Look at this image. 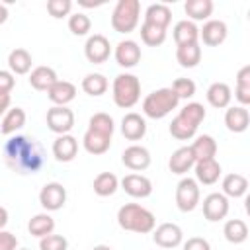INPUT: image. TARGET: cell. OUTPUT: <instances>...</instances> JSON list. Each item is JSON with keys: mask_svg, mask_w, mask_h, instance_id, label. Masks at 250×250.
Returning <instances> with one entry per match:
<instances>
[{"mask_svg": "<svg viewBox=\"0 0 250 250\" xmlns=\"http://www.w3.org/2000/svg\"><path fill=\"white\" fill-rule=\"evenodd\" d=\"M4 162L16 174H37L45 164V150L41 143L27 135H14L6 141Z\"/></svg>", "mask_w": 250, "mask_h": 250, "instance_id": "1", "label": "cell"}, {"mask_svg": "<svg viewBox=\"0 0 250 250\" xmlns=\"http://www.w3.org/2000/svg\"><path fill=\"white\" fill-rule=\"evenodd\" d=\"M117 225L129 232L148 234L156 227V217L152 211L139 203H125L117 211Z\"/></svg>", "mask_w": 250, "mask_h": 250, "instance_id": "2", "label": "cell"}, {"mask_svg": "<svg viewBox=\"0 0 250 250\" xmlns=\"http://www.w3.org/2000/svg\"><path fill=\"white\" fill-rule=\"evenodd\" d=\"M111 96L117 107L129 109L141 100V80L131 72H121L113 78Z\"/></svg>", "mask_w": 250, "mask_h": 250, "instance_id": "3", "label": "cell"}, {"mask_svg": "<svg viewBox=\"0 0 250 250\" xmlns=\"http://www.w3.org/2000/svg\"><path fill=\"white\" fill-rule=\"evenodd\" d=\"M180 104L172 88H158L143 100V113L150 119H162Z\"/></svg>", "mask_w": 250, "mask_h": 250, "instance_id": "4", "label": "cell"}, {"mask_svg": "<svg viewBox=\"0 0 250 250\" xmlns=\"http://www.w3.org/2000/svg\"><path fill=\"white\" fill-rule=\"evenodd\" d=\"M141 2L139 0H117L111 12V27L117 33H131L139 25Z\"/></svg>", "mask_w": 250, "mask_h": 250, "instance_id": "5", "label": "cell"}, {"mask_svg": "<svg viewBox=\"0 0 250 250\" xmlns=\"http://www.w3.org/2000/svg\"><path fill=\"white\" fill-rule=\"evenodd\" d=\"M201 201V189L195 178H182L176 186V207L182 213H191Z\"/></svg>", "mask_w": 250, "mask_h": 250, "instance_id": "6", "label": "cell"}, {"mask_svg": "<svg viewBox=\"0 0 250 250\" xmlns=\"http://www.w3.org/2000/svg\"><path fill=\"white\" fill-rule=\"evenodd\" d=\"M45 121H47L49 131L57 135H68L70 129L74 127V113L66 105H53L47 109Z\"/></svg>", "mask_w": 250, "mask_h": 250, "instance_id": "7", "label": "cell"}, {"mask_svg": "<svg viewBox=\"0 0 250 250\" xmlns=\"http://www.w3.org/2000/svg\"><path fill=\"white\" fill-rule=\"evenodd\" d=\"M39 203L45 211H59L66 203V188L61 182H47L39 191Z\"/></svg>", "mask_w": 250, "mask_h": 250, "instance_id": "8", "label": "cell"}, {"mask_svg": "<svg viewBox=\"0 0 250 250\" xmlns=\"http://www.w3.org/2000/svg\"><path fill=\"white\" fill-rule=\"evenodd\" d=\"M84 55L90 62L94 64H102L109 59L111 55V45H109V39L102 33H94L86 39L84 43Z\"/></svg>", "mask_w": 250, "mask_h": 250, "instance_id": "9", "label": "cell"}, {"mask_svg": "<svg viewBox=\"0 0 250 250\" xmlns=\"http://www.w3.org/2000/svg\"><path fill=\"white\" fill-rule=\"evenodd\" d=\"M152 240L156 246L168 250V248H176L182 244L184 240V230L180 225L176 223H162L152 230Z\"/></svg>", "mask_w": 250, "mask_h": 250, "instance_id": "10", "label": "cell"}, {"mask_svg": "<svg viewBox=\"0 0 250 250\" xmlns=\"http://www.w3.org/2000/svg\"><path fill=\"white\" fill-rule=\"evenodd\" d=\"M229 215V197H225L221 191H213L203 199V217L209 223L223 221Z\"/></svg>", "mask_w": 250, "mask_h": 250, "instance_id": "11", "label": "cell"}, {"mask_svg": "<svg viewBox=\"0 0 250 250\" xmlns=\"http://www.w3.org/2000/svg\"><path fill=\"white\" fill-rule=\"evenodd\" d=\"M119 184H121V189L135 199H145L152 193V182L143 174H135V172L127 174Z\"/></svg>", "mask_w": 250, "mask_h": 250, "instance_id": "12", "label": "cell"}, {"mask_svg": "<svg viewBox=\"0 0 250 250\" xmlns=\"http://www.w3.org/2000/svg\"><path fill=\"white\" fill-rule=\"evenodd\" d=\"M227 35H229V27L223 20H207L199 29V39L207 47H219L221 43H225Z\"/></svg>", "mask_w": 250, "mask_h": 250, "instance_id": "13", "label": "cell"}, {"mask_svg": "<svg viewBox=\"0 0 250 250\" xmlns=\"http://www.w3.org/2000/svg\"><path fill=\"white\" fill-rule=\"evenodd\" d=\"M113 57L117 61L119 66L123 68H133L139 64L141 61V47L137 41L133 39H123L115 45V51H113Z\"/></svg>", "mask_w": 250, "mask_h": 250, "instance_id": "14", "label": "cell"}, {"mask_svg": "<svg viewBox=\"0 0 250 250\" xmlns=\"http://www.w3.org/2000/svg\"><path fill=\"white\" fill-rule=\"evenodd\" d=\"M121 162L125 168H129L133 172H143L150 166V152H148V148H145L141 145H131L123 150Z\"/></svg>", "mask_w": 250, "mask_h": 250, "instance_id": "15", "label": "cell"}, {"mask_svg": "<svg viewBox=\"0 0 250 250\" xmlns=\"http://www.w3.org/2000/svg\"><path fill=\"white\" fill-rule=\"evenodd\" d=\"M121 133L127 141H141L146 135V121L141 113L129 111L121 119Z\"/></svg>", "mask_w": 250, "mask_h": 250, "instance_id": "16", "label": "cell"}, {"mask_svg": "<svg viewBox=\"0 0 250 250\" xmlns=\"http://www.w3.org/2000/svg\"><path fill=\"white\" fill-rule=\"evenodd\" d=\"M53 156L57 162H72L78 154V141L72 135H59L53 141Z\"/></svg>", "mask_w": 250, "mask_h": 250, "instance_id": "17", "label": "cell"}, {"mask_svg": "<svg viewBox=\"0 0 250 250\" xmlns=\"http://www.w3.org/2000/svg\"><path fill=\"white\" fill-rule=\"evenodd\" d=\"M195 168V182L197 184H203V186H213L219 182L221 178V164L215 160V158H207V160H197L193 164Z\"/></svg>", "mask_w": 250, "mask_h": 250, "instance_id": "18", "label": "cell"}, {"mask_svg": "<svg viewBox=\"0 0 250 250\" xmlns=\"http://www.w3.org/2000/svg\"><path fill=\"white\" fill-rule=\"evenodd\" d=\"M225 125L230 133H244L250 125V113L242 105H230L225 111Z\"/></svg>", "mask_w": 250, "mask_h": 250, "instance_id": "19", "label": "cell"}, {"mask_svg": "<svg viewBox=\"0 0 250 250\" xmlns=\"http://www.w3.org/2000/svg\"><path fill=\"white\" fill-rule=\"evenodd\" d=\"M195 164V158L191 154V148L189 146H180L172 152L170 160H168V168L172 174H178V176H184L186 172H189Z\"/></svg>", "mask_w": 250, "mask_h": 250, "instance_id": "20", "label": "cell"}, {"mask_svg": "<svg viewBox=\"0 0 250 250\" xmlns=\"http://www.w3.org/2000/svg\"><path fill=\"white\" fill-rule=\"evenodd\" d=\"M57 80H59V76H57L55 68L45 66V64L35 66V68L29 72V86H31L33 90H39V92H47Z\"/></svg>", "mask_w": 250, "mask_h": 250, "instance_id": "21", "label": "cell"}, {"mask_svg": "<svg viewBox=\"0 0 250 250\" xmlns=\"http://www.w3.org/2000/svg\"><path fill=\"white\" fill-rule=\"evenodd\" d=\"M47 98L55 105H66L76 98V86L72 82H68V80H57L47 90Z\"/></svg>", "mask_w": 250, "mask_h": 250, "instance_id": "22", "label": "cell"}, {"mask_svg": "<svg viewBox=\"0 0 250 250\" xmlns=\"http://www.w3.org/2000/svg\"><path fill=\"white\" fill-rule=\"evenodd\" d=\"M209 105L217 107V109H225L230 105V100H232V90L227 82H213L209 88H207V94H205Z\"/></svg>", "mask_w": 250, "mask_h": 250, "instance_id": "23", "label": "cell"}, {"mask_svg": "<svg viewBox=\"0 0 250 250\" xmlns=\"http://www.w3.org/2000/svg\"><path fill=\"white\" fill-rule=\"evenodd\" d=\"M31 64H33V59H31V53L23 47H16L10 51L8 55V68L10 72L16 76V74H27L31 72Z\"/></svg>", "mask_w": 250, "mask_h": 250, "instance_id": "24", "label": "cell"}, {"mask_svg": "<svg viewBox=\"0 0 250 250\" xmlns=\"http://www.w3.org/2000/svg\"><path fill=\"white\" fill-rule=\"evenodd\" d=\"M82 145H84V150H86L88 154L98 156V154H104V152L109 150V146H111V137L102 135V133H96V131H92V129H86V133H84V137H82Z\"/></svg>", "mask_w": 250, "mask_h": 250, "instance_id": "25", "label": "cell"}, {"mask_svg": "<svg viewBox=\"0 0 250 250\" xmlns=\"http://www.w3.org/2000/svg\"><path fill=\"white\" fill-rule=\"evenodd\" d=\"M176 47L178 45H189V43H199V27L189 21V20H180L174 29H172Z\"/></svg>", "mask_w": 250, "mask_h": 250, "instance_id": "26", "label": "cell"}, {"mask_svg": "<svg viewBox=\"0 0 250 250\" xmlns=\"http://www.w3.org/2000/svg\"><path fill=\"white\" fill-rule=\"evenodd\" d=\"M221 188H223L221 193H223L225 197H232V199H236V197L246 195V191H248V180H246L242 174L230 172V174H227V176L223 178Z\"/></svg>", "mask_w": 250, "mask_h": 250, "instance_id": "27", "label": "cell"}, {"mask_svg": "<svg viewBox=\"0 0 250 250\" xmlns=\"http://www.w3.org/2000/svg\"><path fill=\"white\" fill-rule=\"evenodd\" d=\"M191 154L197 160H207V158H215L217 154V141L211 135H197L195 141L189 145Z\"/></svg>", "mask_w": 250, "mask_h": 250, "instance_id": "28", "label": "cell"}, {"mask_svg": "<svg viewBox=\"0 0 250 250\" xmlns=\"http://www.w3.org/2000/svg\"><path fill=\"white\" fill-rule=\"evenodd\" d=\"M213 8H215V4H213V0H188L186 4H184V12L188 14V18H189V21H207L209 20V16L213 14Z\"/></svg>", "mask_w": 250, "mask_h": 250, "instance_id": "29", "label": "cell"}, {"mask_svg": "<svg viewBox=\"0 0 250 250\" xmlns=\"http://www.w3.org/2000/svg\"><path fill=\"white\" fill-rule=\"evenodd\" d=\"M172 21V10L166 6V4H150L146 10H145V23H150V25H158V27H168Z\"/></svg>", "mask_w": 250, "mask_h": 250, "instance_id": "30", "label": "cell"}, {"mask_svg": "<svg viewBox=\"0 0 250 250\" xmlns=\"http://www.w3.org/2000/svg\"><path fill=\"white\" fill-rule=\"evenodd\" d=\"M176 61L184 68H193L201 62V47L199 43H189V45H178L176 47Z\"/></svg>", "mask_w": 250, "mask_h": 250, "instance_id": "31", "label": "cell"}, {"mask_svg": "<svg viewBox=\"0 0 250 250\" xmlns=\"http://www.w3.org/2000/svg\"><path fill=\"white\" fill-rule=\"evenodd\" d=\"M25 125V111L21 107H10L4 117H2V123H0V133L2 135H14L16 131H20L21 127Z\"/></svg>", "mask_w": 250, "mask_h": 250, "instance_id": "32", "label": "cell"}, {"mask_svg": "<svg viewBox=\"0 0 250 250\" xmlns=\"http://www.w3.org/2000/svg\"><path fill=\"white\" fill-rule=\"evenodd\" d=\"M92 188H94V193L96 195L109 197V195H113L119 189V180H117V176L113 172H102V174H98L94 178Z\"/></svg>", "mask_w": 250, "mask_h": 250, "instance_id": "33", "label": "cell"}, {"mask_svg": "<svg viewBox=\"0 0 250 250\" xmlns=\"http://www.w3.org/2000/svg\"><path fill=\"white\" fill-rule=\"evenodd\" d=\"M27 230H29L31 236L43 238V236H47V234H51L55 230V219L49 213H37V215H33L29 219Z\"/></svg>", "mask_w": 250, "mask_h": 250, "instance_id": "34", "label": "cell"}, {"mask_svg": "<svg viewBox=\"0 0 250 250\" xmlns=\"http://www.w3.org/2000/svg\"><path fill=\"white\" fill-rule=\"evenodd\" d=\"M168 131H170V135H172L174 139H178V141H189V139L195 137L197 125H193L191 121H188L186 117H182V115L178 113V115L172 119Z\"/></svg>", "mask_w": 250, "mask_h": 250, "instance_id": "35", "label": "cell"}, {"mask_svg": "<svg viewBox=\"0 0 250 250\" xmlns=\"http://www.w3.org/2000/svg\"><path fill=\"white\" fill-rule=\"evenodd\" d=\"M223 234L230 244H242L248 238V225L242 219H229L223 227Z\"/></svg>", "mask_w": 250, "mask_h": 250, "instance_id": "36", "label": "cell"}, {"mask_svg": "<svg viewBox=\"0 0 250 250\" xmlns=\"http://www.w3.org/2000/svg\"><path fill=\"white\" fill-rule=\"evenodd\" d=\"M107 88H109V82H107V78H105L102 72H90V74H86V76L82 78V90H84L88 96L98 98V96L105 94Z\"/></svg>", "mask_w": 250, "mask_h": 250, "instance_id": "37", "label": "cell"}, {"mask_svg": "<svg viewBox=\"0 0 250 250\" xmlns=\"http://www.w3.org/2000/svg\"><path fill=\"white\" fill-rule=\"evenodd\" d=\"M141 41L145 45H148V47H158V45H162L166 41V29L143 21V25H141Z\"/></svg>", "mask_w": 250, "mask_h": 250, "instance_id": "38", "label": "cell"}, {"mask_svg": "<svg viewBox=\"0 0 250 250\" xmlns=\"http://www.w3.org/2000/svg\"><path fill=\"white\" fill-rule=\"evenodd\" d=\"M88 129L111 137L113 131H115V123H113V117H111L109 113L98 111V113H94V115L90 117V121H88Z\"/></svg>", "mask_w": 250, "mask_h": 250, "instance_id": "39", "label": "cell"}, {"mask_svg": "<svg viewBox=\"0 0 250 250\" xmlns=\"http://www.w3.org/2000/svg\"><path fill=\"white\" fill-rule=\"evenodd\" d=\"M68 29L72 35H88V31L92 29V20L88 18V14L84 12H76L72 16H68Z\"/></svg>", "mask_w": 250, "mask_h": 250, "instance_id": "40", "label": "cell"}, {"mask_svg": "<svg viewBox=\"0 0 250 250\" xmlns=\"http://www.w3.org/2000/svg\"><path fill=\"white\" fill-rule=\"evenodd\" d=\"M180 115L182 117H186L188 121H191L193 125H201V121L205 119V107H203V104H199V102H188L182 109H180Z\"/></svg>", "mask_w": 250, "mask_h": 250, "instance_id": "41", "label": "cell"}, {"mask_svg": "<svg viewBox=\"0 0 250 250\" xmlns=\"http://www.w3.org/2000/svg\"><path fill=\"white\" fill-rule=\"evenodd\" d=\"M170 88L174 90L178 100H189L195 96V82L191 78H176Z\"/></svg>", "mask_w": 250, "mask_h": 250, "instance_id": "42", "label": "cell"}, {"mask_svg": "<svg viewBox=\"0 0 250 250\" xmlns=\"http://www.w3.org/2000/svg\"><path fill=\"white\" fill-rule=\"evenodd\" d=\"M68 248V240L62 234H47L43 238H39V250H66Z\"/></svg>", "mask_w": 250, "mask_h": 250, "instance_id": "43", "label": "cell"}, {"mask_svg": "<svg viewBox=\"0 0 250 250\" xmlns=\"http://www.w3.org/2000/svg\"><path fill=\"white\" fill-rule=\"evenodd\" d=\"M70 10H72V2L70 0H49L47 2V12L55 20H61V18L68 16Z\"/></svg>", "mask_w": 250, "mask_h": 250, "instance_id": "44", "label": "cell"}, {"mask_svg": "<svg viewBox=\"0 0 250 250\" xmlns=\"http://www.w3.org/2000/svg\"><path fill=\"white\" fill-rule=\"evenodd\" d=\"M16 86V76L10 70H0V94H10Z\"/></svg>", "mask_w": 250, "mask_h": 250, "instance_id": "45", "label": "cell"}, {"mask_svg": "<svg viewBox=\"0 0 250 250\" xmlns=\"http://www.w3.org/2000/svg\"><path fill=\"white\" fill-rule=\"evenodd\" d=\"M184 250H211V244L203 236H191L184 242Z\"/></svg>", "mask_w": 250, "mask_h": 250, "instance_id": "46", "label": "cell"}, {"mask_svg": "<svg viewBox=\"0 0 250 250\" xmlns=\"http://www.w3.org/2000/svg\"><path fill=\"white\" fill-rule=\"evenodd\" d=\"M18 248V238L16 234L8 230H0V250H16Z\"/></svg>", "mask_w": 250, "mask_h": 250, "instance_id": "47", "label": "cell"}, {"mask_svg": "<svg viewBox=\"0 0 250 250\" xmlns=\"http://www.w3.org/2000/svg\"><path fill=\"white\" fill-rule=\"evenodd\" d=\"M234 98L240 102V105H242V107H246V105L250 104V86H240V84H236Z\"/></svg>", "mask_w": 250, "mask_h": 250, "instance_id": "48", "label": "cell"}, {"mask_svg": "<svg viewBox=\"0 0 250 250\" xmlns=\"http://www.w3.org/2000/svg\"><path fill=\"white\" fill-rule=\"evenodd\" d=\"M10 104H12L10 94H0V115H4L10 109Z\"/></svg>", "mask_w": 250, "mask_h": 250, "instance_id": "49", "label": "cell"}, {"mask_svg": "<svg viewBox=\"0 0 250 250\" xmlns=\"http://www.w3.org/2000/svg\"><path fill=\"white\" fill-rule=\"evenodd\" d=\"M8 219H10V215H8V209L0 205V230H4V227L8 225Z\"/></svg>", "mask_w": 250, "mask_h": 250, "instance_id": "50", "label": "cell"}, {"mask_svg": "<svg viewBox=\"0 0 250 250\" xmlns=\"http://www.w3.org/2000/svg\"><path fill=\"white\" fill-rule=\"evenodd\" d=\"M6 20H8V8H6V4H0V25H2Z\"/></svg>", "mask_w": 250, "mask_h": 250, "instance_id": "51", "label": "cell"}, {"mask_svg": "<svg viewBox=\"0 0 250 250\" xmlns=\"http://www.w3.org/2000/svg\"><path fill=\"white\" fill-rule=\"evenodd\" d=\"M92 250H113L111 246H107V244H96Z\"/></svg>", "mask_w": 250, "mask_h": 250, "instance_id": "52", "label": "cell"}, {"mask_svg": "<svg viewBox=\"0 0 250 250\" xmlns=\"http://www.w3.org/2000/svg\"><path fill=\"white\" fill-rule=\"evenodd\" d=\"M20 250H29V248H20Z\"/></svg>", "mask_w": 250, "mask_h": 250, "instance_id": "53", "label": "cell"}]
</instances>
